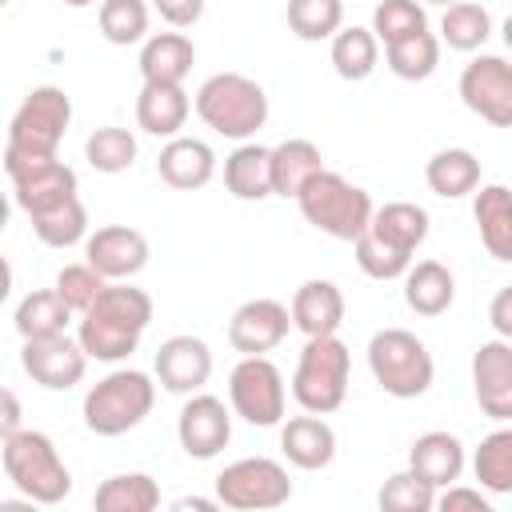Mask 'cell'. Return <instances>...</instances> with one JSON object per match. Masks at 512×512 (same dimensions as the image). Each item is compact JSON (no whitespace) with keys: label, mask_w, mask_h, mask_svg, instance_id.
Segmentation results:
<instances>
[{"label":"cell","mask_w":512,"mask_h":512,"mask_svg":"<svg viewBox=\"0 0 512 512\" xmlns=\"http://www.w3.org/2000/svg\"><path fill=\"white\" fill-rule=\"evenodd\" d=\"M472 472L480 480L484 492L492 496H508L512 492V428H496L480 440L476 456H472Z\"/></svg>","instance_id":"obj_36"},{"label":"cell","mask_w":512,"mask_h":512,"mask_svg":"<svg viewBox=\"0 0 512 512\" xmlns=\"http://www.w3.org/2000/svg\"><path fill=\"white\" fill-rule=\"evenodd\" d=\"M0 464L28 504H60L72 492V472L48 432L16 428L8 440H0Z\"/></svg>","instance_id":"obj_2"},{"label":"cell","mask_w":512,"mask_h":512,"mask_svg":"<svg viewBox=\"0 0 512 512\" xmlns=\"http://www.w3.org/2000/svg\"><path fill=\"white\" fill-rule=\"evenodd\" d=\"M84 264H92L104 280H132L148 264V240L140 228L104 224L84 236Z\"/></svg>","instance_id":"obj_15"},{"label":"cell","mask_w":512,"mask_h":512,"mask_svg":"<svg viewBox=\"0 0 512 512\" xmlns=\"http://www.w3.org/2000/svg\"><path fill=\"white\" fill-rule=\"evenodd\" d=\"M288 328H292L288 304H280L272 296H256V300H244L232 312V320H228V344L240 356H268L272 348H280L288 340Z\"/></svg>","instance_id":"obj_14"},{"label":"cell","mask_w":512,"mask_h":512,"mask_svg":"<svg viewBox=\"0 0 512 512\" xmlns=\"http://www.w3.org/2000/svg\"><path fill=\"white\" fill-rule=\"evenodd\" d=\"M28 220H32L36 240L48 244V248H72V244H80V240L88 236V212H84V204H80V192L56 200V204H48V208H40V212H32Z\"/></svg>","instance_id":"obj_31"},{"label":"cell","mask_w":512,"mask_h":512,"mask_svg":"<svg viewBox=\"0 0 512 512\" xmlns=\"http://www.w3.org/2000/svg\"><path fill=\"white\" fill-rule=\"evenodd\" d=\"M436 508L440 512H460V508H472V512H492V504L480 496V488H464V484H444V492L436 496Z\"/></svg>","instance_id":"obj_44"},{"label":"cell","mask_w":512,"mask_h":512,"mask_svg":"<svg viewBox=\"0 0 512 512\" xmlns=\"http://www.w3.org/2000/svg\"><path fill=\"white\" fill-rule=\"evenodd\" d=\"M196 64V48L184 32H156L140 48V76L148 84H184Z\"/></svg>","instance_id":"obj_25"},{"label":"cell","mask_w":512,"mask_h":512,"mask_svg":"<svg viewBox=\"0 0 512 512\" xmlns=\"http://www.w3.org/2000/svg\"><path fill=\"white\" fill-rule=\"evenodd\" d=\"M420 4H444V8H448V4H456V0H420Z\"/></svg>","instance_id":"obj_52"},{"label":"cell","mask_w":512,"mask_h":512,"mask_svg":"<svg viewBox=\"0 0 512 512\" xmlns=\"http://www.w3.org/2000/svg\"><path fill=\"white\" fill-rule=\"evenodd\" d=\"M20 368L48 392H68L84 380L88 372V356L80 348V340H72L68 332L60 336H40V340H24L20 348Z\"/></svg>","instance_id":"obj_13"},{"label":"cell","mask_w":512,"mask_h":512,"mask_svg":"<svg viewBox=\"0 0 512 512\" xmlns=\"http://www.w3.org/2000/svg\"><path fill=\"white\" fill-rule=\"evenodd\" d=\"M156 172L168 188L196 192L216 176V152L196 136H172L156 156Z\"/></svg>","instance_id":"obj_19"},{"label":"cell","mask_w":512,"mask_h":512,"mask_svg":"<svg viewBox=\"0 0 512 512\" xmlns=\"http://www.w3.org/2000/svg\"><path fill=\"white\" fill-rule=\"evenodd\" d=\"M188 112H192V100H188L184 84H148L144 80V88L136 96V124L148 136H160V140L180 136V128L188 124Z\"/></svg>","instance_id":"obj_21"},{"label":"cell","mask_w":512,"mask_h":512,"mask_svg":"<svg viewBox=\"0 0 512 512\" xmlns=\"http://www.w3.org/2000/svg\"><path fill=\"white\" fill-rule=\"evenodd\" d=\"M136 136L128 132V128H120V124H104V128H96L88 140H84V156H88V164L96 168V172H104V176H116V172H128L132 164H136Z\"/></svg>","instance_id":"obj_37"},{"label":"cell","mask_w":512,"mask_h":512,"mask_svg":"<svg viewBox=\"0 0 512 512\" xmlns=\"http://www.w3.org/2000/svg\"><path fill=\"white\" fill-rule=\"evenodd\" d=\"M216 500L220 508H236V512H268L292 500V480L280 460L244 456L224 464V472L216 476Z\"/></svg>","instance_id":"obj_9"},{"label":"cell","mask_w":512,"mask_h":512,"mask_svg":"<svg viewBox=\"0 0 512 512\" xmlns=\"http://www.w3.org/2000/svg\"><path fill=\"white\" fill-rule=\"evenodd\" d=\"M104 284H108V280H104L92 264H84V260H80V264H64V268L56 272V284H52V288L60 292V300H64L72 312H84V308L100 296V288H104Z\"/></svg>","instance_id":"obj_43"},{"label":"cell","mask_w":512,"mask_h":512,"mask_svg":"<svg viewBox=\"0 0 512 512\" xmlns=\"http://www.w3.org/2000/svg\"><path fill=\"white\" fill-rule=\"evenodd\" d=\"M68 8H88V4H96V0H64Z\"/></svg>","instance_id":"obj_51"},{"label":"cell","mask_w":512,"mask_h":512,"mask_svg":"<svg viewBox=\"0 0 512 512\" xmlns=\"http://www.w3.org/2000/svg\"><path fill=\"white\" fill-rule=\"evenodd\" d=\"M348 376H352L348 344L336 332L332 336H308V344L300 348L296 372H292V400L304 412L328 416V412H336L344 404Z\"/></svg>","instance_id":"obj_5"},{"label":"cell","mask_w":512,"mask_h":512,"mask_svg":"<svg viewBox=\"0 0 512 512\" xmlns=\"http://www.w3.org/2000/svg\"><path fill=\"white\" fill-rule=\"evenodd\" d=\"M68 124H72V100H68V92L56 88V84H40L12 112V120H8V144L4 148L8 152H20V156H56Z\"/></svg>","instance_id":"obj_8"},{"label":"cell","mask_w":512,"mask_h":512,"mask_svg":"<svg viewBox=\"0 0 512 512\" xmlns=\"http://www.w3.org/2000/svg\"><path fill=\"white\" fill-rule=\"evenodd\" d=\"M404 304L416 316H444L456 300V280L440 260H416L404 268Z\"/></svg>","instance_id":"obj_24"},{"label":"cell","mask_w":512,"mask_h":512,"mask_svg":"<svg viewBox=\"0 0 512 512\" xmlns=\"http://www.w3.org/2000/svg\"><path fill=\"white\" fill-rule=\"evenodd\" d=\"M352 248H356V264H360V272H364V276H372V280H400V276H404V268L412 264V256H404V252L388 248V244H384V240H376L368 228L352 240Z\"/></svg>","instance_id":"obj_42"},{"label":"cell","mask_w":512,"mask_h":512,"mask_svg":"<svg viewBox=\"0 0 512 512\" xmlns=\"http://www.w3.org/2000/svg\"><path fill=\"white\" fill-rule=\"evenodd\" d=\"M152 8L172 28H192L204 16V0H152Z\"/></svg>","instance_id":"obj_45"},{"label":"cell","mask_w":512,"mask_h":512,"mask_svg":"<svg viewBox=\"0 0 512 512\" xmlns=\"http://www.w3.org/2000/svg\"><path fill=\"white\" fill-rule=\"evenodd\" d=\"M156 380L164 392H176V396H188V392H200L212 376V348L200 340V336H168L160 348H156Z\"/></svg>","instance_id":"obj_17"},{"label":"cell","mask_w":512,"mask_h":512,"mask_svg":"<svg viewBox=\"0 0 512 512\" xmlns=\"http://www.w3.org/2000/svg\"><path fill=\"white\" fill-rule=\"evenodd\" d=\"M72 308L60 300L56 288H36L16 304V332L20 340H40V336H60L68 332Z\"/></svg>","instance_id":"obj_32"},{"label":"cell","mask_w":512,"mask_h":512,"mask_svg":"<svg viewBox=\"0 0 512 512\" xmlns=\"http://www.w3.org/2000/svg\"><path fill=\"white\" fill-rule=\"evenodd\" d=\"M384 60H388L392 76H400V80H428L440 64V36L428 28L408 32V36L384 44Z\"/></svg>","instance_id":"obj_34"},{"label":"cell","mask_w":512,"mask_h":512,"mask_svg":"<svg viewBox=\"0 0 512 512\" xmlns=\"http://www.w3.org/2000/svg\"><path fill=\"white\" fill-rule=\"evenodd\" d=\"M492 36V12L476 0H456L444 8V20H440V44L456 48V52H476L484 48Z\"/></svg>","instance_id":"obj_35"},{"label":"cell","mask_w":512,"mask_h":512,"mask_svg":"<svg viewBox=\"0 0 512 512\" xmlns=\"http://www.w3.org/2000/svg\"><path fill=\"white\" fill-rule=\"evenodd\" d=\"M428 212L412 200H388L384 208H372V220H368V232L376 240H384L388 248L404 252V256H416V248L428 240Z\"/></svg>","instance_id":"obj_23"},{"label":"cell","mask_w":512,"mask_h":512,"mask_svg":"<svg viewBox=\"0 0 512 512\" xmlns=\"http://www.w3.org/2000/svg\"><path fill=\"white\" fill-rule=\"evenodd\" d=\"M472 216L480 228V244L496 260H512V192L504 184H484L472 200Z\"/></svg>","instance_id":"obj_27"},{"label":"cell","mask_w":512,"mask_h":512,"mask_svg":"<svg viewBox=\"0 0 512 512\" xmlns=\"http://www.w3.org/2000/svg\"><path fill=\"white\" fill-rule=\"evenodd\" d=\"M368 372H372V380L388 396L416 400V396H424L432 388L436 364H432L428 344L416 332H408V328H380L368 340Z\"/></svg>","instance_id":"obj_7"},{"label":"cell","mask_w":512,"mask_h":512,"mask_svg":"<svg viewBox=\"0 0 512 512\" xmlns=\"http://www.w3.org/2000/svg\"><path fill=\"white\" fill-rule=\"evenodd\" d=\"M96 24H100V36L116 48L140 44L148 36V4L144 0H100Z\"/></svg>","instance_id":"obj_38"},{"label":"cell","mask_w":512,"mask_h":512,"mask_svg":"<svg viewBox=\"0 0 512 512\" xmlns=\"http://www.w3.org/2000/svg\"><path fill=\"white\" fill-rule=\"evenodd\" d=\"M224 188L236 200H264L272 196V168H268V148L256 140H240L224 156Z\"/></svg>","instance_id":"obj_26"},{"label":"cell","mask_w":512,"mask_h":512,"mask_svg":"<svg viewBox=\"0 0 512 512\" xmlns=\"http://www.w3.org/2000/svg\"><path fill=\"white\" fill-rule=\"evenodd\" d=\"M20 416H24L20 396H16L12 388H4V384H0V440H8V436L20 428Z\"/></svg>","instance_id":"obj_46"},{"label":"cell","mask_w":512,"mask_h":512,"mask_svg":"<svg viewBox=\"0 0 512 512\" xmlns=\"http://www.w3.org/2000/svg\"><path fill=\"white\" fill-rule=\"evenodd\" d=\"M8 212H12V208H8V196H4V192H0V232H4V228H8Z\"/></svg>","instance_id":"obj_50"},{"label":"cell","mask_w":512,"mask_h":512,"mask_svg":"<svg viewBox=\"0 0 512 512\" xmlns=\"http://www.w3.org/2000/svg\"><path fill=\"white\" fill-rule=\"evenodd\" d=\"M204 128L224 140H252L268 124V92L244 72H216L196 88L192 100Z\"/></svg>","instance_id":"obj_3"},{"label":"cell","mask_w":512,"mask_h":512,"mask_svg":"<svg viewBox=\"0 0 512 512\" xmlns=\"http://www.w3.org/2000/svg\"><path fill=\"white\" fill-rule=\"evenodd\" d=\"M228 408L252 428L280 424L288 408V388L280 368L268 356H240V364L228 372Z\"/></svg>","instance_id":"obj_10"},{"label":"cell","mask_w":512,"mask_h":512,"mask_svg":"<svg viewBox=\"0 0 512 512\" xmlns=\"http://www.w3.org/2000/svg\"><path fill=\"white\" fill-rule=\"evenodd\" d=\"M328 56H332V68L340 80H368L380 64V40L372 36V28H360V24L336 28Z\"/></svg>","instance_id":"obj_30"},{"label":"cell","mask_w":512,"mask_h":512,"mask_svg":"<svg viewBox=\"0 0 512 512\" xmlns=\"http://www.w3.org/2000/svg\"><path fill=\"white\" fill-rule=\"evenodd\" d=\"M424 180L436 196L444 200H460L468 192L480 188V160L468 148H440L428 164H424Z\"/></svg>","instance_id":"obj_29"},{"label":"cell","mask_w":512,"mask_h":512,"mask_svg":"<svg viewBox=\"0 0 512 512\" xmlns=\"http://www.w3.org/2000/svg\"><path fill=\"white\" fill-rule=\"evenodd\" d=\"M152 320V296L144 288H132L128 280H108L100 296L80 312L76 340L88 360L120 364L136 352L140 336Z\"/></svg>","instance_id":"obj_1"},{"label":"cell","mask_w":512,"mask_h":512,"mask_svg":"<svg viewBox=\"0 0 512 512\" xmlns=\"http://www.w3.org/2000/svg\"><path fill=\"white\" fill-rule=\"evenodd\" d=\"M92 504L96 512H152L160 508V488L148 472H120L96 488Z\"/></svg>","instance_id":"obj_33"},{"label":"cell","mask_w":512,"mask_h":512,"mask_svg":"<svg viewBox=\"0 0 512 512\" xmlns=\"http://www.w3.org/2000/svg\"><path fill=\"white\" fill-rule=\"evenodd\" d=\"M428 28V16H424V4L420 0H380L376 12H372V36L380 44H392L408 32H420Z\"/></svg>","instance_id":"obj_41"},{"label":"cell","mask_w":512,"mask_h":512,"mask_svg":"<svg viewBox=\"0 0 512 512\" xmlns=\"http://www.w3.org/2000/svg\"><path fill=\"white\" fill-rule=\"evenodd\" d=\"M176 440L192 460H212L232 440V408L220 396L188 392L180 416H176Z\"/></svg>","instance_id":"obj_12"},{"label":"cell","mask_w":512,"mask_h":512,"mask_svg":"<svg viewBox=\"0 0 512 512\" xmlns=\"http://www.w3.org/2000/svg\"><path fill=\"white\" fill-rule=\"evenodd\" d=\"M280 452L300 472H320V468H328L336 460V432L316 412L292 416V420L280 424Z\"/></svg>","instance_id":"obj_18"},{"label":"cell","mask_w":512,"mask_h":512,"mask_svg":"<svg viewBox=\"0 0 512 512\" xmlns=\"http://www.w3.org/2000/svg\"><path fill=\"white\" fill-rule=\"evenodd\" d=\"M268 168H272V196H296L304 188V180L324 168V156L312 140L292 136V140H280L276 148H268Z\"/></svg>","instance_id":"obj_28"},{"label":"cell","mask_w":512,"mask_h":512,"mask_svg":"<svg viewBox=\"0 0 512 512\" xmlns=\"http://www.w3.org/2000/svg\"><path fill=\"white\" fill-rule=\"evenodd\" d=\"M472 388L484 416L496 424L512 420V344L504 336L484 340L472 356Z\"/></svg>","instance_id":"obj_16"},{"label":"cell","mask_w":512,"mask_h":512,"mask_svg":"<svg viewBox=\"0 0 512 512\" xmlns=\"http://www.w3.org/2000/svg\"><path fill=\"white\" fill-rule=\"evenodd\" d=\"M8 292H12V264L0 256V304L8 300Z\"/></svg>","instance_id":"obj_49"},{"label":"cell","mask_w":512,"mask_h":512,"mask_svg":"<svg viewBox=\"0 0 512 512\" xmlns=\"http://www.w3.org/2000/svg\"><path fill=\"white\" fill-rule=\"evenodd\" d=\"M460 100L492 128L512 124V64L496 52H480L460 72Z\"/></svg>","instance_id":"obj_11"},{"label":"cell","mask_w":512,"mask_h":512,"mask_svg":"<svg viewBox=\"0 0 512 512\" xmlns=\"http://www.w3.org/2000/svg\"><path fill=\"white\" fill-rule=\"evenodd\" d=\"M408 468L420 480H428L432 488H444V484L460 480V472H464V444H460V436L440 432V428L416 436L412 448H408Z\"/></svg>","instance_id":"obj_22"},{"label":"cell","mask_w":512,"mask_h":512,"mask_svg":"<svg viewBox=\"0 0 512 512\" xmlns=\"http://www.w3.org/2000/svg\"><path fill=\"white\" fill-rule=\"evenodd\" d=\"M376 500H380L384 512H432L436 508V488L428 480H420L412 468H404V472H392L380 484Z\"/></svg>","instance_id":"obj_40"},{"label":"cell","mask_w":512,"mask_h":512,"mask_svg":"<svg viewBox=\"0 0 512 512\" xmlns=\"http://www.w3.org/2000/svg\"><path fill=\"white\" fill-rule=\"evenodd\" d=\"M492 328L496 336H512V288H500L496 300H492Z\"/></svg>","instance_id":"obj_47"},{"label":"cell","mask_w":512,"mask_h":512,"mask_svg":"<svg viewBox=\"0 0 512 512\" xmlns=\"http://www.w3.org/2000/svg\"><path fill=\"white\" fill-rule=\"evenodd\" d=\"M288 316L304 336H332L344 324V292L332 280H304L292 292Z\"/></svg>","instance_id":"obj_20"},{"label":"cell","mask_w":512,"mask_h":512,"mask_svg":"<svg viewBox=\"0 0 512 512\" xmlns=\"http://www.w3.org/2000/svg\"><path fill=\"white\" fill-rule=\"evenodd\" d=\"M284 20L300 40H332V32L344 28V0H288Z\"/></svg>","instance_id":"obj_39"},{"label":"cell","mask_w":512,"mask_h":512,"mask_svg":"<svg viewBox=\"0 0 512 512\" xmlns=\"http://www.w3.org/2000/svg\"><path fill=\"white\" fill-rule=\"evenodd\" d=\"M292 200H296L300 216H304L316 232H324V236H332V240H348V244L368 228L372 208H376L372 196H368L360 184L344 180V176L332 172V168H320L316 176H308L304 188H300Z\"/></svg>","instance_id":"obj_4"},{"label":"cell","mask_w":512,"mask_h":512,"mask_svg":"<svg viewBox=\"0 0 512 512\" xmlns=\"http://www.w3.org/2000/svg\"><path fill=\"white\" fill-rule=\"evenodd\" d=\"M4 4H12V0H0V8H4Z\"/></svg>","instance_id":"obj_53"},{"label":"cell","mask_w":512,"mask_h":512,"mask_svg":"<svg viewBox=\"0 0 512 512\" xmlns=\"http://www.w3.org/2000/svg\"><path fill=\"white\" fill-rule=\"evenodd\" d=\"M172 508H196V512H212V508H220V500H204V496H184V500H176Z\"/></svg>","instance_id":"obj_48"},{"label":"cell","mask_w":512,"mask_h":512,"mask_svg":"<svg viewBox=\"0 0 512 512\" xmlns=\"http://www.w3.org/2000/svg\"><path fill=\"white\" fill-rule=\"evenodd\" d=\"M156 404V384L140 368H116L84 392V428L96 436L132 432Z\"/></svg>","instance_id":"obj_6"}]
</instances>
